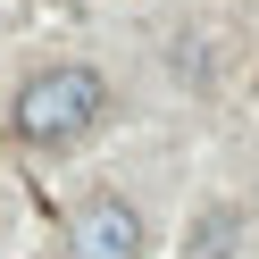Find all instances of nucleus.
Returning <instances> with one entry per match:
<instances>
[{"label": "nucleus", "instance_id": "nucleus-2", "mask_svg": "<svg viewBox=\"0 0 259 259\" xmlns=\"http://www.w3.org/2000/svg\"><path fill=\"white\" fill-rule=\"evenodd\" d=\"M142 251V209L117 192H92L67 218V259H134Z\"/></svg>", "mask_w": 259, "mask_h": 259}, {"label": "nucleus", "instance_id": "nucleus-3", "mask_svg": "<svg viewBox=\"0 0 259 259\" xmlns=\"http://www.w3.org/2000/svg\"><path fill=\"white\" fill-rule=\"evenodd\" d=\"M234 242H242V209H201L184 234V259H234Z\"/></svg>", "mask_w": 259, "mask_h": 259}, {"label": "nucleus", "instance_id": "nucleus-1", "mask_svg": "<svg viewBox=\"0 0 259 259\" xmlns=\"http://www.w3.org/2000/svg\"><path fill=\"white\" fill-rule=\"evenodd\" d=\"M101 109H109V84L92 67H42V75H25L9 125H17V142H34V151H67L75 134L101 125Z\"/></svg>", "mask_w": 259, "mask_h": 259}]
</instances>
